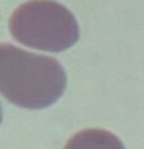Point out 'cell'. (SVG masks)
Wrapping results in <instances>:
<instances>
[{
  "label": "cell",
  "mask_w": 144,
  "mask_h": 149,
  "mask_svg": "<svg viewBox=\"0 0 144 149\" xmlns=\"http://www.w3.org/2000/svg\"><path fill=\"white\" fill-rule=\"evenodd\" d=\"M67 85L57 59L31 54L9 43L0 46V90L10 103L38 110L55 103Z\"/></svg>",
  "instance_id": "6da1fadb"
},
{
  "label": "cell",
  "mask_w": 144,
  "mask_h": 149,
  "mask_svg": "<svg viewBox=\"0 0 144 149\" xmlns=\"http://www.w3.org/2000/svg\"><path fill=\"white\" fill-rule=\"evenodd\" d=\"M9 31L21 45L50 52L70 49L80 37L72 12L54 0H29L21 4L9 18Z\"/></svg>",
  "instance_id": "7a4b0ae2"
},
{
  "label": "cell",
  "mask_w": 144,
  "mask_h": 149,
  "mask_svg": "<svg viewBox=\"0 0 144 149\" xmlns=\"http://www.w3.org/2000/svg\"><path fill=\"white\" fill-rule=\"evenodd\" d=\"M64 149H126L118 136L110 131L89 128L75 134Z\"/></svg>",
  "instance_id": "3957f363"
}]
</instances>
